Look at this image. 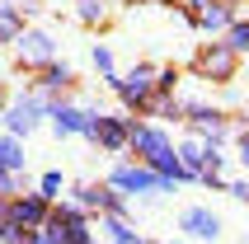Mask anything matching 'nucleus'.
Returning <instances> with one entry per match:
<instances>
[{
	"instance_id": "f257e3e1",
	"label": "nucleus",
	"mask_w": 249,
	"mask_h": 244,
	"mask_svg": "<svg viewBox=\"0 0 249 244\" xmlns=\"http://www.w3.org/2000/svg\"><path fill=\"white\" fill-rule=\"evenodd\" d=\"M113 188H118V192H141V197H155V192H165L169 183H165V178H155L146 164H118V169H113Z\"/></svg>"
},
{
	"instance_id": "f03ea898",
	"label": "nucleus",
	"mask_w": 249,
	"mask_h": 244,
	"mask_svg": "<svg viewBox=\"0 0 249 244\" xmlns=\"http://www.w3.org/2000/svg\"><path fill=\"white\" fill-rule=\"evenodd\" d=\"M113 89H118L132 108H146V104H151V94H155V70H151V66H137L132 75L113 80Z\"/></svg>"
},
{
	"instance_id": "7ed1b4c3",
	"label": "nucleus",
	"mask_w": 249,
	"mask_h": 244,
	"mask_svg": "<svg viewBox=\"0 0 249 244\" xmlns=\"http://www.w3.org/2000/svg\"><path fill=\"white\" fill-rule=\"evenodd\" d=\"M85 136H94L104 150H123L127 136H132V122H127V118H104V113H99V118L89 122V132H85Z\"/></svg>"
},
{
	"instance_id": "20e7f679",
	"label": "nucleus",
	"mask_w": 249,
	"mask_h": 244,
	"mask_svg": "<svg viewBox=\"0 0 249 244\" xmlns=\"http://www.w3.org/2000/svg\"><path fill=\"white\" fill-rule=\"evenodd\" d=\"M127 146H132L141 160L151 164V160H160V155L169 150V136L160 132V127H137V122H132V136H127Z\"/></svg>"
},
{
	"instance_id": "39448f33",
	"label": "nucleus",
	"mask_w": 249,
	"mask_h": 244,
	"mask_svg": "<svg viewBox=\"0 0 249 244\" xmlns=\"http://www.w3.org/2000/svg\"><path fill=\"white\" fill-rule=\"evenodd\" d=\"M47 211H52V207H47V197H38V192H33V197H19V202L10 207V216H5V221L24 226V230H42V226H47Z\"/></svg>"
},
{
	"instance_id": "423d86ee",
	"label": "nucleus",
	"mask_w": 249,
	"mask_h": 244,
	"mask_svg": "<svg viewBox=\"0 0 249 244\" xmlns=\"http://www.w3.org/2000/svg\"><path fill=\"white\" fill-rule=\"evenodd\" d=\"M197 70L212 75V80H231V75H235V52H231L226 42H216V47H207V52L197 56Z\"/></svg>"
},
{
	"instance_id": "0eeeda50",
	"label": "nucleus",
	"mask_w": 249,
	"mask_h": 244,
	"mask_svg": "<svg viewBox=\"0 0 249 244\" xmlns=\"http://www.w3.org/2000/svg\"><path fill=\"white\" fill-rule=\"evenodd\" d=\"M179 226L188 235H197V240H216V235H221V216L207 211V207H188V211L179 216Z\"/></svg>"
},
{
	"instance_id": "6e6552de",
	"label": "nucleus",
	"mask_w": 249,
	"mask_h": 244,
	"mask_svg": "<svg viewBox=\"0 0 249 244\" xmlns=\"http://www.w3.org/2000/svg\"><path fill=\"white\" fill-rule=\"evenodd\" d=\"M42 108H47V104H42L38 94H28V99H19V104H14L10 108V132L14 136H24V132H33V127H38V118H42Z\"/></svg>"
},
{
	"instance_id": "1a4fd4ad",
	"label": "nucleus",
	"mask_w": 249,
	"mask_h": 244,
	"mask_svg": "<svg viewBox=\"0 0 249 244\" xmlns=\"http://www.w3.org/2000/svg\"><path fill=\"white\" fill-rule=\"evenodd\" d=\"M75 202L80 207H99V211H108V216L123 211V197L113 188H94V183H80V188H75Z\"/></svg>"
},
{
	"instance_id": "9d476101",
	"label": "nucleus",
	"mask_w": 249,
	"mask_h": 244,
	"mask_svg": "<svg viewBox=\"0 0 249 244\" xmlns=\"http://www.w3.org/2000/svg\"><path fill=\"white\" fill-rule=\"evenodd\" d=\"M188 113H193V127L212 141V150H216V141H226V118L216 108H202V104H188Z\"/></svg>"
},
{
	"instance_id": "9b49d317",
	"label": "nucleus",
	"mask_w": 249,
	"mask_h": 244,
	"mask_svg": "<svg viewBox=\"0 0 249 244\" xmlns=\"http://www.w3.org/2000/svg\"><path fill=\"white\" fill-rule=\"evenodd\" d=\"M52 38L47 33H19V61H28V66H42V61H52Z\"/></svg>"
},
{
	"instance_id": "f8f14e48",
	"label": "nucleus",
	"mask_w": 249,
	"mask_h": 244,
	"mask_svg": "<svg viewBox=\"0 0 249 244\" xmlns=\"http://www.w3.org/2000/svg\"><path fill=\"white\" fill-rule=\"evenodd\" d=\"M52 122H56V132L75 136V132H89V122H94V113L75 108V104H56V108H52Z\"/></svg>"
},
{
	"instance_id": "ddd939ff",
	"label": "nucleus",
	"mask_w": 249,
	"mask_h": 244,
	"mask_svg": "<svg viewBox=\"0 0 249 244\" xmlns=\"http://www.w3.org/2000/svg\"><path fill=\"white\" fill-rule=\"evenodd\" d=\"M19 5L14 0H0V42H19Z\"/></svg>"
},
{
	"instance_id": "4468645a",
	"label": "nucleus",
	"mask_w": 249,
	"mask_h": 244,
	"mask_svg": "<svg viewBox=\"0 0 249 244\" xmlns=\"http://www.w3.org/2000/svg\"><path fill=\"white\" fill-rule=\"evenodd\" d=\"M231 24V5H202V10H197V28H226Z\"/></svg>"
},
{
	"instance_id": "2eb2a0df",
	"label": "nucleus",
	"mask_w": 249,
	"mask_h": 244,
	"mask_svg": "<svg viewBox=\"0 0 249 244\" xmlns=\"http://www.w3.org/2000/svg\"><path fill=\"white\" fill-rule=\"evenodd\" d=\"M0 169H5V174L24 169V150H19V141H14V136H0Z\"/></svg>"
},
{
	"instance_id": "dca6fc26",
	"label": "nucleus",
	"mask_w": 249,
	"mask_h": 244,
	"mask_svg": "<svg viewBox=\"0 0 249 244\" xmlns=\"http://www.w3.org/2000/svg\"><path fill=\"white\" fill-rule=\"evenodd\" d=\"M61 85H71V66H47V75H42V89H61Z\"/></svg>"
},
{
	"instance_id": "f3484780",
	"label": "nucleus",
	"mask_w": 249,
	"mask_h": 244,
	"mask_svg": "<svg viewBox=\"0 0 249 244\" xmlns=\"http://www.w3.org/2000/svg\"><path fill=\"white\" fill-rule=\"evenodd\" d=\"M94 70H99L108 85L118 80V75H113V52H108V47H94Z\"/></svg>"
},
{
	"instance_id": "a211bd4d",
	"label": "nucleus",
	"mask_w": 249,
	"mask_h": 244,
	"mask_svg": "<svg viewBox=\"0 0 249 244\" xmlns=\"http://www.w3.org/2000/svg\"><path fill=\"white\" fill-rule=\"evenodd\" d=\"M56 192H61V174H56V169H47V174H42V183H38V197H47V202H52Z\"/></svg>"
},
{
	"instance_id": "6ab92c4d",
	"label": "nucleus",
	"mask_w": 249,
	"mask_h": 244,
	"mask_svg": "<svg viewBox=\"0 0 249 244\" xmlns=\"http://www.w3.org/2000/svg\"><path fill=\"white\" fill-rule=\"evenodd\" d=\"M231 52H249V24H231Z\"/></svg>"
},
{
	"instance_id": "aec40b11",
	"label": "nucleus",
	"mask_w": 249,
	"mask_h": 244,
	"mask_svg": "<svg viewBox=\"0 0 249 244\" xmlns=\"http://www.w3.org/2000/svg\"><path fill=\"white\" fill-rule=\"evenodd\" d=\"M80 19H85V24L104 19V0H80Z\"/></svg>"
},
{
	"instance_id": "412c9836",
	"label": "nucleus",
	"mask_w": 249,
	"mask_h": 244,
	"mask_svg": "<svg viewBox=\"0 0 249 244\" xmlns=\"http://www.w3.org/2000/svg\"><path fill=\"white\" fill-rule=\"evenodd\" d=\"M226 192H231V197H240V202H249V183H231Z\"/></svg>"
},
{
	"instance_id": "4be33fe9",
	"label": "nucleus",
	"mask_w": 249,
	"mask_h": 244,
	"mask_svg": "<svg viewBox=\"0 0 249 244\" xmlns=\"http://www.w3.org/2000/svg\"><path fill=\"white\" fill-rule=\"evenodd\" d=\"M14 183H19V178H14V174H5V169H0V192H14Z\"/></svg>"
},
{
	"instance_id": "5701e85b",
	"label": "nucleus",
	"mask_w": 249,
	"mask_h": 244,
	"mask_svg": "<svg viewBox=\"0 0 249 244\" xmlns=\"http://www.w3.org/2000/svg\"><path fill=\"white\" fill-rule=\"evenodd\" d=\"M240 160L249 164V136H245V141H240Z\"/></svg>"
},
{
	"instance_id": "b1692460",
	"label": "nucleus",
	"mask_w": 249,
	"mask_h": 244,
	"mask_svg": "<svg viewBox=\"0 0 249 244\" xmlns=\"http://www.w3.org/2000/svg\"><path fill=\"white\" fill-rule=\"evenodd\" d=\"M113 244H146V240H137V235H127V240H113Z\"/></svg>"
}]
</instances>
